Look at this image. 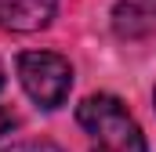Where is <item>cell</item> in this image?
<instances>
[{
  "label": "cell",
  "instance_id": "cell-6",
  "mask_svg": "<svg viewBox=\"0 0 156 152\" xmlns=\"http://www.w3.org/2000/svg\"><path fill=\"white\" fill-rule=\"evenodd\" d=\"M11 127H15V119H11V112H7V109H0V138H4V134H7Z\"/></svg>",
  "mask_w": 156,
  "mask_h": 152
},
{
  "label": "cell",
  "instance_id": "cell-5",
  "mask_svg": "<svg viewBox=\"0 0 156 152\" xmlns=\"http://www.w3.org/2000/svg\"><path fill=\"white\" fill-rule=\"evenodd\" d=\"M4 152H62L58 145H51V141H22V145H11V149Z\"/></svg>",
  "mask_w": 156,
  "mask_h": 152
},
{
  "label": "cell",
  "instance_id": "cell-3",
  "mask_svg": "<svg viewBox=\"0 0 156 152\" xmlns=\"http://www.w3.org/2000/svg\"><path fill=\"white\" fill-rule=\"evenodd\" d=\"M58 11V0H0V26L11 33H37Z\"/></svg>",
  "mask_w": 156,
  "mask_h": 152
},
{
  "label": "cell",
  "instance_id": "cell-7",
  "mask_svg": "<svg viewBox=\"0 0 156 152\" xmlns=\"http://www.w3.org/2000/svg\"><path fill=\"white\" fill-rule=\"evenodd\" d=\"M4 83H7V76H4V65H0V91H4Z\"/></svg>",
  "mask_w": 156,
  "mask_h": 152
},
{
  "label": "cell",
  "instance_id": "cell-8",
  "mask_svg": "<svg viewBox=\"0 0 156 152\" xmlns=\"http://www.w3.org/2000/svg\"><path fill=\"white\" fill-rule=\"evenodd\" d=\"M153 105H156V91H153Z\"/></svg>",
  "mask_w": 156,
  "mask_h": 152
},
{
  "label": "cell",
  "instance_id": "cell-4",
  "mask_svg": "<svg viewBox=\"0 0 156 152\" xmlns=\"http://www.w3.org/2000/svg\"><path fill=\"white\" fill-rule=\"evenodd\" d=\"M113 29H116L120 36H127V40L149 36V33L156 29V7H145V4H138V0L116 4V11H113Z\"/></svg>",
  "mask_w": 156,
  "mask_h": 152
},
{
  "label": "cell",
  "instance_id": "cell-1",
  "mask_svg": "<svg viewBox=\"0 0 156 152\" xmlns=\"http://www.w3.org/2000/svg\"><path fill=\"white\" fill-rule=\"evenodd\" d=\"M76 123L91 138V152H149L138 119L116 94H91L76 105Z\"/></svg>",
  "mask_w": 156,
  "mask_h": 152
},
{
  "label": "cell",
  "instance_id": "cell-2",
  "mask_svg": "<svg viewBox=\"0 0 156 152\" xmlns=\"http://www.w3.org/2000/svg\"><path fill=\"white\" fill-rule=\"evenodd\" d=\"M18 80L40 109H58L73 91V65L55 51H26L18 54Z\"/></svg>",
  "mask_w": 156,
  "mask_h": 152
}]
</instances>
